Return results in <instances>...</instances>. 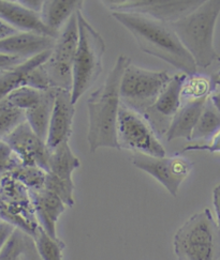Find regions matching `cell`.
I'll return each instance as SVG.
<instances>
[{"mask_svg":"<svg viewBox=\"0 0 220 260\" xmlns=\"http://www.w3.org/2000/svg\"><path fill=\"white\" fill-rule=\"evenodd\" d=\"M36 251L41 260H63V253L66 247L59 238L49 236L44 229L39 226L33 236Z\"/></svg>","mask_w":220,"mask_h":260,"instance_id":"cell-24","label":"cell"},{"mask_svg":"<svg viewBox=\"0 0 220 260\" xmlns=\"http://www.w3.org/2000/svg\"><path fill=\"white\" fill-rule=\"evenodd\" d=\"M46 174L47 173L40 167L22 165L10 175L23 183L29 191H38V189L44 188Z\"/></svg>","mask_w":220,"mask_h":260,"instance_id":"cell-28","label":"cell"},{"mask_svg":"<svg viewBox=\"0 0 220 260\" xmlns=\"http://www.w3.org/2000/svg\"><path fill=\"white\" fill-rule=\"evenodd\" d=\"M215 90L213 79L204 75H188L183 87V100H205Z\"/></svg>","mask_w":220,"mask_h":260,"instance_id":"cell-25","label":"cell"},{"mask_svg":"<svg viewBox=\"0 0 220 260\" xmlns=\"http://www.w3.org/2000/svg\"><path fill=\"white\" fill-rule=\"evenodd\" d=\"M79 166L81 162L70 148L69 142L49 149L48 174L64 181L73 182L72 174Z\"/></svg>","mask_w":220,"mask_h":260,"instance_id":"cell-21","label":"cell"},{"mask_svg":"<svg viewBox=\"0 0 220 260\" xmlns=\"http://www.w3.org/2000/svg\"><path fill=\"white\" fill-rule=\"evenodd\" d=\"M220 14V0H206L191 13L170 24L198 68L207 69L220 62L214 46V35Z\"/></svg>","mask_w":220,"mask_h":260,"instance_id":"cell-3","label":"cell"},{"mask_svg":"<svg viewBox=\"0 0 220 260\" xmlns=\"http://www.w3.org/2000/svg\"><path fill=\"white\" fill-rule=\"evenodd\" d=\"M44 188L61 198L67 207H73L74 205L73 193L75 189L73 182L64 181V180L58 179L55 176L47 173L45 178Z\"/></svg>","mask_w":220,"mask_h":260,"instance_id":"cell-30","label":"cell"},{"mask_svg":"<svg viewBox=\"0 0 220 260\" xmlns=\"http://www.w3.org/2000/svg\"><path fill=\"white\" fill-rule=\"evenodd\" d=\"M22 260H39L38 253L35 247V243H33L31 246H29V248L23 254Z\"/></svg>","mask_w":220,"mask_h":260,"instance_id":"cell-38","label":"cell"},{"mask_svg":"<svg viewBox=\"0 0 220 260\" xmlns=\"http://www.w3.org/2000/svg\"><path fill=\"white\" fill-rule=\"evenodd\" d=\"M29 248V247H28ZM22 256H23V254L21 255V256H18V257H16L14 260H22Z\"/></svg>","mask_w":220,"mask_h":260,"instance_id":"cell-41","label":"cell"},{"mask_svg":"<svg viewBox=\"0 0 220 260\" xmlns=\"http://www.w3.org/2000/svg\"><path fill=\"white\" fill-rule=\"evenodd\" d=\"M213 83H214V86H215V90L217 88L220 89V71L215 74V76L213 78Z\"/></svg>","mask_w":220,"mask_h":260,"instance_id":"cell-40","label":"cell"},{"mask_svg":"<svg viewBox=\"0 0 220 260\" xmlns=\"http://www.w3.org/2000/svg\"><path fill=\"white\" fill-rule=\"evenodd\" d=\"M131 59L121 55L103 85L94 91L87 101L89 151L96 152L99 148L119 149L117 143V122L121 101V84L127 66Z\"/></svg>","mask_w":220,"mask_h":260,"instance_id":"cell-1","label":"cell"},{"mask_svg":"<svg viewBox=\"0 0 220 260\" xmlns=\"http://www.w3.org/2000/svg\"><path fill=\"white\" fill-rule=\"evenodd\" d=\"M117 143L119 149L133 153L156 157H163L167 154L163 145L147 120L123 104L118 115Z\"/></svg>","mask_w":220,"mask_h":260,"instance_id":"cell-9","label":"cell"},{"mask_svg":"<svg viewBox=\"0 0 220 260\" xmlns=\"http://www.w3.org/2000/svg\"><path fill=\"white\" fill-rule=\"evenodd\" d=\"M0 218L32 238L40 226L29 189L10 174L0 177Z\"/></svg>","mask_w":220,"mask_h":260,"instance_id":"cell-7","label":"cell"},{"mask_svg":"<svg viewBox=\"0 0 220 260\" xmlns=\"http://www.w3.org/2000/svg\"><path fill=\"white\" fill-rule=\"evenodd\" d=\"M33 199L39 225L53 238L57 237L56 226L61 215L68 208L58 196L45 188L29 191Z\"/></svg>","mask_w":220,"mask_h":260,"instance_id":"cell-17","label":"cell"},{"mask_svg":"<svg viewBox=\"0 0 220 260\" xmlns=\"http://www.w3.org/2000/svg\"><path fill=\"white\" fill-rule=\"evenodd\" d=\"M51 55V51L26 60L17 67L0 72V102L19 87L27 86L29 75L38 67L42 66Z\"/></svg>","mask_w":220,"mask_h":260,"instance_id":"cell-19","label":"cell"},{"mask_svg":"<svg viewBox=\"0 0 220 260\" xmlns=\"http://www.w3.org/2000/svg\"><path fill=\"white\" fill-rule=\"evenodd\" d=\"M56 39L35 32H16L0 40V53L25 60L52 51Z\"/></svg>","mask_w":220,"mask_h":260,"instance_id":"cell-16","label":"cell"},{"mask_svg":"<svg viewBox=\"0 0 220 260\" xmlns=\"http://www.w3.org/2000/svg\"><path fill=\"white\" fill-rule=\"evenodd\" d=\"M211 100L214 105L220 111V91H214L211 95Z\"/></svg>","mask_w":220,"mask_h":260,"instance_id":"cell-39","label":"cell"},{"mask_svg":"<svg viewBox=\"0 0 220 260\" xmlns=\"http://www.w3.org/2000/svg\"><path fill=\"white\" fill-rule=\"evenodd\" d=\"M78 42L77 13L59 31L51 55L42 64L51 85L55 89L72 90L73 64Z\"/></svg>","mask_w":220,"mask_h":260,"instance_id":"cell-8","label":"cell"},{"mask_svg":"<svg viewBox=\"0 0 220 260\" xmlns=\"http://www.w3.org/2000/svg\"><path fill=\"white\" fill-rule=\"evenodd\" d=\"M16 32H19V31H17L16 29H14L13 27L8 25L7 23H5L4 21L0 19V40L12 36Z\"/></svg>","mask_w":220,"mask_h":260,"instance_id":"cell-37","label":"cell"},{"mask_svg":"<svg viewBox=\"0 0 220 260\" xmlns=\"http://www.w3.org/2000/svg\"><path fill=\"white\" fill-rule=\"evenodd\" d=\"M2 72H3V71H2Z\"/></svg>","mask_w":220,"mask_h":260,"instance_id":"cell-42","label":"cell"},{"mask_svg":"<svg viewBox=\"0 0 220 260\" xmlns=\"http://www.w3.org/2000/svg\"><path fill=\"white\" fill-rule=\"evenodd\" d=\"M220 129V111L212 102L211 96L203 108L198 123L194 129L191 141L206 139L208 141Z\"/></svg>","mask_w":220,"mask_h":260,"instance_id":"cell-23","label":"cell"},{"mask_svg":"<svg viewBox=\"0 0 220 260\" xmlns=\"http://www.w3.org/2000/svg\"><path fill=\"white\" fill-rule=\"evenodd\" d=\"M131 163L162 184L172 196L178 195L179 187L191 173L194 163L177 154L174 156L156 157L141 153H132Z\"/></svg>","mask_w":220,"mask_h":260,"instance_id":"cell-11","label":"cell"},{"mask_svg":"<svg viewBox=\"0 0 220 260\" xmlns=\"http://www.w3.org/2000/svg\"><path fill=\"white\" fill-rule=\"evenodd\" d=\"M34 243V240L24 232L16 229L7 244L0 251V260H14L24 254L28 247Z\"/></svg>","mask_w":220,"mask_h":260,"instance_id":"cell-29","label":"cell"},{"mask_svg":"<svg viewBox=\"0 0 220 260\" xmlns=\"http://www.w3.org/2000/svg\"><path fill=\"white\" fill-rule=\"evenodd\" d=\"M5 141L21 157L23 165L37 166L46 173L48 172L49 149L46 143L33 131L27 121L16 127Z\"/></svg>","mask_w":220,"mask_h":260,"instance_id":"cell-13","label":"cell"},{"mask_svg":"<svg viewBox=\"0 0 220 260\" xmlns=\"http://www.w3.org/2000/svg\"><path fill=\"white\" fill-rule=\"evenodd\" d=\"M178 260H219L220 231L209 209L189 217L173 240Z\"/></svg>","mask_w":220,"mask_h":260,"instance_id":"cell-4","label":"cell"},{"mask_svg":"<svg viewBox=\"0 0 220 260\" xmlns=\"http://www.w3.org/2000/svg\"><path fill=\"white\" fill-rule=\"evenodd\" d=\"M197 150L198 151H207L209 153H220V129L205 144L189 145L185 147L179 154H183L187 151H197Z\"/></svg>","mask_w":220,"mask_h":260,"instance_id":"cell-32","label":"cell"},{"mask_svg":"<svg viewBox=\"0 0 220 260\" xmlns=\"http://www.w3.org/2000/svg\"><path fill=\"white\" fill-rule=\"evenodd\" d=\"M55 100V89L45 90L40 103L26 112V121L33 131L46 143Z\"/></svg>","mask_w":220,"mask_h":260,"instance_id":"cell-22","label":"cell"},{"mask_svg":"<svg viewBox=\"0 0 220 260\" xmlns=\"http://www.w3.org/2000/svg\"><path fill=\"white\" fill-rule=\"evenodd\" d=\"M16 229L17 228L11 223L0 218V251H2L4 246L7 244L10 238L13 236Z\"/></svg>","mask_w":220,"mask_h":260,"instance_id":"cell-33","label":"cell"},{"mask_svg":"<svg viewBox=\"0 0 220 260\" xmlns=\"http://www.w3.org/2000/svg\"><path fill=\"white\" fill-rule=\"evenodd\" d=\"M213 204H214L215 212L217 216V225L220 231V184L215 186L213 191Z\"/></svg>","mask_w":220,"mask_h":260,"instance_id":"cell-36","label":"cell"},{"mask_svg":"<svg viewBox=\"0 0 220 260\" xmlns=\"http://www.w3.org/2000/svg\"><path fill=\"white\" fill-rule=\"evenodd\" d=\"M208 99L183 100L181 107H179L178 112L172 118L171 124H170L166 133V138L168 142H173L175 139L179 138L191 141L194 129Z\"/></svg>","mask_w":220,"mask_h":260,"instance_id":"cell-18","label":"cell"},{"mask_svg":"<svg viewBox=\"0 0 220 260\" xmlns=\"http://www.w3.org/2000/svg\"><path fill=\"white\" fill-rule=\"evenodd\" d=\"M82 0H44L40 13L44 25L55 34H59L68 21L82 11Z\"/></svg>","mask_w":220,"mask_h":260,"instance_id":"cell-20","label":"cell"},{"mask_svg":"<svg viewBox=\"0 0 220 260\" xmlns=\"http://www.w3.org/2000/svg\"><path fill=\"white\" fill-rule=\"evenodd\" d=\"M26 121V113L10 104L7 100L0 102V139H6L16 127Z\"/></svg>","mask_w":220,"mask_h":260,"instance_id":"cell-26","label":"cell"},{"mask_svg":"<svg viewBox=\"0 0 220 260\" xmlns=\"http://www.w3.org/2000/svg\"><path fill=\"white\" fill-rule=\"evenodd\" d=\"M22 165V159L13 148L5 139H0V177L11 174Z\"/></svg>","mask_w":220,"mask_h":260,"instance_id":"cell-31","label":"cell"},{"mask_svg":"<svg viewBox=\"0 0 220 260\" xmlns=\"http://www.w3.org/2000/svg\"><path fill=\"white\" fill-rule=\"evenodd\" d=\"M26 61L25 59L18 58V57H13V56H9L0 53V72L2 71H7V70L13 69L17 67L18 64L23 63Z\"/></svg>","mask_w":220,"mask_h":260,"instance_id":"cell-34","label":"cell"},{"mask_svg":"<svg viewBox=\"0 0 220 260\" xmlns=\"http://www.w3.org/2000/svg\"><path fill=\"white\" fill-rule=\"evenodd\" d=\"M43 92L44 91H42V90L31 86H23L12 91L6 98V100L14 107L26 113L40 103Z\"/></svg>","mask_w":220,"mask_h":260,"instance_id":"cell-27","label":"cell"},{"mask_svg":"<svg viewBox=\"0 0 220 260\" xmlns=\"http://www.w3.org/2000/svg\"><path fill=\"white\" fill-rule=\"evenodd\" d=\"M75 104L72 102L70 90L55 89L54 106L49 121L46 145L53 149L63 143L69 142L72 135L73 118L75 114Z\"/></svg>","mask_w":220,"mask_h":260,"instance_id":"cell-14","label":"cell"},{"mask_svg":"<svg viewBox=\"0 0 220 260\" xmlns=\"http://www.w3.org/2000/svg\"><path fill=\"white\" fill-rule=\"evenodd\" d=\"M0 19L19 32H35L54 39L58 37L44 25L41 15L31 11L19 2L0 0Z\"/></svg>","mask_w":220,"mask_h":260,"instance_id":"cell-15","label":"cell"},{"mask_svg":"<svg viewBox=\"0 0 220 260\" xmlns=\"http://www.w3.org/2000/svg\"><path fill=\"white\" fill-rule=\"evenodd\" d=\"M77 27L78 42L73 64L71 90L74 104L97 82L102 72V59L105 53L103 38L89 24L82 11L77 12Z\"/></svg>","mask_w":220,"mask_h":260,"instance_id":"cell-5","label":"cell"},{"mask_svg":"<svg viewBox=\"0 0 220 260\" xmlns=\"http://www.w3.org/2000/svg\"><path fill=\"white\" fill-rule=\"evenodd\" d=\"M187 76V74L182 72L172 75L154 106L143 116L157 135H166L172 118L181 107L183 102V87Z\"/></svg>","mask_w":220,"mask_h":260,"instance_id":"cell-12","label":"cell"},{"mask_svg":"<svg viewBox=\"0 0 220 260\" xmlns=\"http://www.w3.org/2000/svg\"><path fill=\"white\" fill-rule=\"evenodd\" d=\"M116 21L131 34L140 49L157 57L187 75L197 74L198 67L171 25L135 13L111 12Z\"/></svg>","mask_w":220,"mask_h":260,"instance_id":"cell-2","label":"cell"},{"mask_svg":"<svg viewBox=\"0 0 220 260\" xmlns=\"http://www.w3.org/2000/svg\"><path fill=\"white\" fill-rule=\"evenodd\" d=\"M203 0H104L111 12L135 13L167 24L175 23L191 13Z\"/></svg>","mask_w":220,"mask_h":260,"instance_id":"cell-10","label":"cell"},{"mask_svg":"<svg viewBox=\"0 0 220 260\" xmlns=\"http://www.w3.org/2000/svg\"><path fill=\"white\" fill-rule=\"evenodd\" d=\"M18 2L25 8L31 10V11H34L39 14L41 13L42 7L44 4V0H18Z\"/></svg>","mask_w":220,"mask_h":260,"instance_id":"cell-35","label":"cell"},{"mask_svg":"<svg viewBox=\"0 0 220 260\" xmlns=\"http://www.w3.org/2000/svg\"><path fill=\"white\" fill-rule=\"evenodd\" d=\"M171 77L166 70L153 71L130 62L122 78V104L144 116L154 106Z\"/></svg>","mask_w":220,"mask_h":260,"instance_id":"cell-6","label":"cell"}]
</instances>
